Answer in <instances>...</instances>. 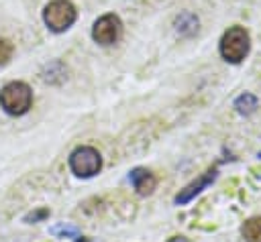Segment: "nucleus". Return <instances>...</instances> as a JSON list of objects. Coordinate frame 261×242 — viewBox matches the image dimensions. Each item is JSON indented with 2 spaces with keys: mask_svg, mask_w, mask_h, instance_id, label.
Instances as JSON below:
<instances>
[{
  "mask_svg": "<svg viewBox=\"0 0 261 242\" xmlns=\"http://www.w3.org/2000/svg\"><path fill=\"white\" fill-rule=\"evenodd\" d=\"M216 175H218V169L216 167H210V169H206L198 179H194L192 183H188L184 189H179V193L175 195V203L177 205H186V203H190L198 193H202L214 179H216Z\"/></svg>",
  "mask_w": 261,
  "mask_h": 242,
  "instance_id": "6",
  "label": "nucleus"
},
{
  "mask_svg": "<svg viewBox=\"0 0 261 242\" xmlns=\"http://www.w3.org/2000/svg\"><path fill=\"white\" fill-rule=\"evenodd\" d=\"M12 53H14L12 43H10L8 39H0V65L8 63V61H10V57H12Z\"/></svg>",
  "mask_w": 261,
  "mask_h": 242,
  "instance_id": "10",
  "label": "nucleus"
},
{
  "mask_svg": "<svg viewBox=\"0 0 261 242\" xmlns=\"http://www.w3.org/2000/svg\"><path fill=\"white\" fill-rule=\"evenodd\" d=\"M33 104V92L24 81H10L0 89V108L10 116H22Z\"/></svg>",
  "mask_w": 261,
  "mask_h": 242,
  "instance_id": "1",
  "label": "nucleus"
},
{
  "mask_svg": "<svg viewBox=\"0 0 261 242\" xmlns=\"http://www.w3.org/2000/svg\"><path fill=\"white\" fill-rule=\"evenodd\" d=\"M49 216V209L47 207H41V209H37V211H31V214H27L24 216V222H37V220H45Z\"/></svg>",
  "mask_w": 261,
  "mask_h": 242,
  "instance_id": "11",
  "label": "nucleus"
},
{
  "mask_svg": "<svg viewBox=\"0 0 261 242\" xmlns=\"http://www.w3.org/2000/svg\"><path fill=\"white\" fill-rule=\"evenodd\" d=\"M122 35V22L116 14H104L100 16L92 26V39L98 45H112Z\"/></svg>",
  "mask_w": 261,
  "mask_h": 242,
  "instance_id": "5",
  "label": "nucleus"
},
{
  "mask_svg": "<svg viewBox=\"0 0 261 242\" xmlns=\"http://www.w3.org/2000/svg\"><path fill=\"white\" fill-rule=\"evenodd\" d=\"M51 232H53V234H63V236H73V238H77V230H75V228H67V226H57V228H53Z\"/></svg>",
  "mask_w": 261,
  "mask_h": 242,
  "instance_id": "12",
  "label": "nucleus"
},
{
  "mask_svg": "<svg viewBox=\"0 0 261 242\" xmlns=\"http://www.w3.org/2000/svg\"><path fill=\"white\" fill-rule=\"evenodd\" d=\"M69 169L75 177L90 179L100 173L102 169V155L94 146H77L69 155Z\"/></svg>",
  "mask_w": 261,
  "mask_h": 242,
  "instance_id": "4",
  "label": "nucleus"
},
{
  "mask_svg": "<svg viewBox=\"0 0 261 242\" xmlns=\"http://www.w3.org/2000/svg\"><path fill=\"white\" fill-rule=\"evenodd\" d=\"M234 108H237L239 114H251L257 108V98L253 94H241L234 100Z\"/></svg>",
  "mask_w": 261,
  "mask_h": 242,
  "instance_id": "9",
  "label": "nucleus"
},
{
  "mask_svg": "<svg viewBox=\"0 0 261 242\" xmlns=\"http://www.w3.org/2000/svg\"><path fill=\"white\" fill-rule=\"evenodd\" d=\"M249 47H251V39L243 26H230L222 35L220 45H218L222 59H226L228 63H241L247 57Z\"/></svg>",
  "mask_w": 261,
  "mask_h": 242,
  "instance_id": "2",
  "label": "nucleus"
},
{
  "mask_svg": "<svg viewBox=\"0 0 261 242\" xmlns=\"http://www.w3.org/2000/svg\"><path fill=\"white\" fill-rule=\"evenodd\" d=\"M77 18V10L69 0H51L43 10V20L53 33L67 31Z\"/></svg>",
  "mask_w": 261,
  "mask_h": 242,
  "instance_id": "3",
  "label": "nucleus"
},
{
  "mask_svg": "<svg viewBox=\"0 0 261 242\" xmlns=\"http://www.w3.org/2000/svg\"><path fill=\"white\" fill-rule=\"evenodd\" d=\"M243 238L245 242H261V216L257 218H249L243 224Z\"/></svg>",
  "mask_w": 261,
  "mask_h": 242,
  "instance_id": "8",
  "label": "nucleus"
},
{
  "mask_svg": "<svg viewBox=\"0 0 261 242\" xmlns=\"http://www.w3.org/2000/svg\"><path fill=\"white\" fill-rule=\"evenodd\" d=\"M128 181L137 189L139 195H151L157 187V177L149 169H143V167H135L128 173Z\"/></svg>",
  "mask_w": 261,
  "mask_h": 242,
  "instance_id": "7",
  "label": "nucleus"
}]
</instances>
